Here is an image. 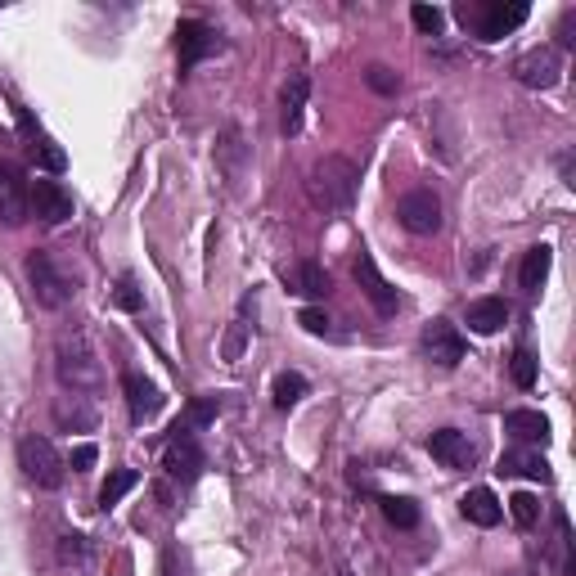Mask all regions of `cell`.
Returning a JSON list of instances; mask_svg holds the SVG:
<instances>
[{
    "instance_id": "obj_16",
    "label": "cell",
    "mask_w": 576,
    "mask_h": 576,
    "mask_svg": "<svg viewBox=\"0 0 576 576\" xmlns=\"http://www.w3.org/2000/svg\"><path fill=\"white\" fill-rule=\"evenodd\" d=\"M54 423H59L63 432H90L99 423V410L90 405V396L81 392H68L54 401Z\"/></svg>"
},
{
    "instance_id": "obj_2",
    "label": "cell",
    "mask_w": 576,
    "mask_h": 576,
    "mask_svg": "<svg viewBox=\"0 0 576 576\" xmlns=\"http://www.w3.org/2000/svg\"><path fill=\"white\" fill-rule=\"evenodd\" d=\"M54 369H59L63 387L68 392H99L104 387V365H99L95 347H90L86 338H59V351H54Z\"/></svg>"
},
{
    "instance_id": "obj_37",
    "label": "cell",
    "mask_w": 576,
    "mask_h": 576,
    "mask_svg": "<svg viewBox=\"0 0 576 576\" xmlns=\"http://www.w3.org/2000/svg\"><path fill=\"white\" fill-rule=\"evenodd\" d=\"M95 459H99V450L90 446V441H81V446H72L68 468H72V473H86V468H95Z\"/></svg>"
},
{
    "instance_id": "obj_25",
    "label": "cell",
    "mask_w": 576,
    "mask_h": 576,
    "mask_svg": "<svg viewBox=\"0 0 576 576\" xmlns=\"http://www.w3.org/2000/svg\"><path fill=\"white\" fill-rule=\"evenodd\" d=\"M135 482H140V473H135V468H113V473H108V482L99 486V504H104V509H113L126 491H135Z\"/></svg>"
},
{
    "instance_id": "obj_20",
    "label": "cell",
    "mask_w": 576,
    "mask_h": 576,
    "mask_svg": "<svg viewBox=\"0 0 576 576\" xmlns=\"http://www.w3.org/2000/svg\"><path fill=\"white\" fill-rule=\"evenodd\" d=\"M284 284H288V293L329 297V275H324V266H315V261H297V266H288L284 270Z\"/></svg>"
},
{
    "instance_id": "obj_11",
    "label": "cell",
    "mask_w": 576,
    "mask_h": 576,
    "mask_svg": "<svg viewBox=\"0 0 576 576\" xmlns=\"http://www.w3.org/2000/svg\"><path fill=\"white\" fill-rule=\"evenodd\" d=\"M221 45V36L212 32V27L203 23V18H180L176 27V54H180V68H194L198 59H207V54Z\"/></svg>"
},
{
    "instance_id": "obj_5",
    "label": "cell",
    "mask_w": 576,
    "mask_h": 576,
    "mask_svg": "<svg viewBox=\"0 0 576 576\" xmlns=\"http://www.w3.org/2000/svg\"><path fill=\"white\" fill-rule=\"evenodd\" d=\"M18 468H23L27 477H32L36 486H45V491H54V486L63 482V455L59 450H54V441L50 437H23L18 441Z\"/></svg>"
},
{
    "instance_id": "obj_21",
    "label": "cell",
    "mask_w": 576,
    "mask_h": 576,
    "mask_svg": "<svg viewBox=\"0 0 576 576\" xmlns=\"http://www.w3.org/2000/svg\"><path fill=\"white\" fill-rule=\"evenodd\" d=\"M549 266H554V248L549 243H536V248H527V257H522V270H518V284L522 293H540L549 279Z\"/></svg>"
},
{
    "instance_id": "obj_4",
    "label": "cell",
    "mask_w": 576,
    "mask_h": 576,
    "mask_svg": "<svg viewBox=\"0 0 576 576\" xmlns=\"http://www.w3.org/2000/svg\"><path fill=\"white\" fill-rule=\"evenodd\" d=\"M27 284H32L36 302L50 306V311H59V306L77 293V279H72L50 252H32V257H27Z\"/></svg>"
},
{
    "instance_id": "obj_12",
    "label": "cell",
    "mask_w": 576,
    "mask_h": 576,
    "mask_svg": "<svg viewBox=\"0 0 576 576\" xmlns=\"http://www.w3.org/2000/svg\"><path fill=\"white\" fill-rule=\"evenodd\" d=\"M351 275H356L360 293H365L369 302H374V311H378V315H392V311H396V288L387 284L383 275H378V266H374V257H369V252H360V257H356Z\"/></svg>"
},
{
    "instance_id": "obj_36",
    "label": "cell",
    "mask_w": 576,
    "mask_h": 576,
    "mask_svg": "<svg viewBox=\"0 0 576 576\" xmlns=\"http://www.w3.org/2000/svg\"><path fill=\"white\" fill-rule=\"evenodd\" d=\"M410 18H414V27H419V32H441V23H446V14H441L437 5H414Z\"/></svg>"
},
{
    "instance_id": "obj_29",
    "label": "cell",
    "mask_w": 576,
    "mask_h": 576,
    "mask_svg": "<svg viewBox=\"0 0 576 576\" xmlns=\"http://www.w3.org/2000/svg\"><path fill=\"white\" fill-rule=\"evenodd\" d=\"M509 513H513V522L527 531V527H536V522H540V500H536L531 491H518V495L509 500Z\"/></svg>"
},
{
    "instance_id": "obj_15",
    "label": "cell",
    "mask_w": 576,
    "mask_h": 576,
    "mask_svg": "<svg viewBox=\"0 0 576 576\" xmlns=\"http://www.w3.org/2000/svg\"><path fill=\"white\" fill-rule=\"evenodd\" d=\"M428 450H432V459H441L446 468H473V441L464 437L459 428H437L428 437Z\"/></svg>"
},
{
    "instance_id": "obj_23",
    "label": "cell",
    "mask_w": 576,
    "mask_h": 576,
    "mask_svg": "<svg viewBox=\"0 0 576 576\" xmlns=\"http://www.w3.org/2000/svg\"><path fill=\"white\" fill-rule=\"evenodd\" d=\"M459 513H464L468 522H477V527H495L504 509H500V500H495V491L477 486V491H468L464 500H459Z\"/></svg>"
},
{
    "instance_id": "obj_41",
    "label": "cell",
    "mask_w": 576,
    "mask_h": 576,
    "mask_svg": "<svg viewBox=\"0 0 576 576\" xmlns=\"http://www.w3.org/2000/svg\"><path fill=\"white\" fill-rule=\"evenodd\" d=\"M558 45H567V50L576 45V14H572V9H567L563 23H558Z\"/></svg>"
},
{
    "instance_id": "obj_39",
    "label": "cell",
    "mask_w": 576,
    "mask_h": 576,
    "mask_svg": "<svg viewBox=\"0 0 576 576\" xmlns=\"http://www.w3.org/2000/svg\"><path fill=\"white\" fill-rule=\"evenodd\" d=\"M162 576H194V567H189V558L180 554V549H167V558H162Z\"/></svg>"
},
{
    "instance_id": "obj_10",
    "label": "cell",
    "mask_w": 576,
    "mask_h": 576,
    "mask_svg": "<svg viewBox=\"0 0 576 576\" xmlns=\"http://www.w3.org/2000/svg\"><path fill=\"white\" fill-rule=\"evenodd\" d=\"M423 356L441 369H455L459 360H464V333L450 320H432L428 329H423Z\"/></svg>"
},
{
    "instance_id": "obj_24",
    "label": "cell",
    "mask_w": 576,
    "mask_h": 576,
    "mask_svg": "<svg viewBox=\"0 0 576 576\" xmlns=\"http://www.w3.org/2000/svg\"><path fill=\"white\" fill-rule=\"evenodd\" d=\"M383 518L401 531H414L419 527V504L405 500V495H383Z\"/></svg>"
},
{
    "instance_id": "obj_28",
    "label": "cell",
    "mask_w": 576,
    "mask_h": 576,
    "mask_svg": "<svg viewBox=\"0 0 576 576\" xmlns=\"http://www.w3.org/2000/svg\"><path fill=\"white\" fill-rule=\"evenodd\" d=\"M216 414H221V396H198L185 405V428H207Z\"/></svg>"
},
{
    "instance_id": "obj_8",
    "label": "cell",
    "mask_w": 576,
    "mask_h": 576,
    "mask_svg": "<svg viewBox=\"0 0 576 576\" xmlns=\"http://www.w3.org/2000/svg\"><path fill=\"white\" fill-rule=\"evenodd\" d=\"M513 77H518L522 86H531V90H549V86H558V77H563V59H558L554 45H540V50L518 54Z\"/></svg>"
},
{
    "instance_id": "obj_7",
    "label": "cell",
    "mask_w": 576,
    "mask_h": 576,
    "mask_svg": "<svg viewBox=\"0 0 576 576\" xmlns=\"http://www.w3.org/2000/svg\"><path fill=\"white\" fill-rule=\"evenodd\" d=\"M396 216H401V225L410 234H437L441 230V198L419 185V189H410V194H401Z\"/></svg>"
},
{
    "instance_id": "obj_31",
    "label": "cell",
    "mask_w": 576,
    "mask_h": 576,
    "mask_svg": "<svg viewBox=\"0 0 576 576\" xmlns=\"http://www.w3.org/2000/svg\"><path fill=\"white\" fill-rule=\"evenodd\" d=\"M216 153H221V162H225V176H239V162H243V140H239V131H225V140L216 144Z\"/></svg>"
},
{
    "instance_id": "obj_9",
    "label": "cell",
    "mask_w": 576,
    "mask_h": 576,
    "mask_svg": "<svg viewBox=\"0 0 576 576\" xmlns=\"http://www.w3.org/2000/svg\"><path fill=\"white\" fill-rule=\"evenodd\" d=\"M27 207H32L36 221L63 225L72 216V194L59 185V180H41V176H36L32 185H27Z\"/></svg>"
},
{
    "instance_id": "obj_35",
    "label": "cell",
    "mask_w": 576,
    "mask_h": 576,
    "mask_svg": "<svg viewBox=\"0 0 576 576\" xmlns=\"http://www.w3.org/2000/svg\"><path fill=\"white\" fill-rule=\"evenodd\" d=\"M113 302L122 306V311H140V306H144V297H140V288H135V279H131V275H122V279H117V288H113Z\"/></svg>"
},
{
    "instance_id": "obj_13",
    "label": "cell",
    "mask_w": 576,
    "mask_h": 576,
    "mask_svg": "<svg viewBox=\"0 0 576 576\" xmlns=\"http://www.w3.org/2000/svg\"><path fill=\"white\" fill-rule=\"evenodd\" d=\"M27 216H32V207H27V180L9 162H0V221L23 225Z\"/></svg>"
},
{
    "instance_id": "obj_38",
    "label": "cell",
    "mask_w": 576,
    "mask_h": 576,
    "mask_svg": "<svg viewBox=\"0 0 576 576\" xmlns=\"http://www.w3.org/2000/svg\"><path fill=\"white\" fill-rule=\"evenodd\" d=\"M243 338H248V324H243V320H234V324H230V333H225V360H239Z\"/></svg>"
},
{
    "instance_id": "obj_3",
    "label": "cell",
    "mask_w": 576,
    "mask_h": 576,
    "mask_svg": "<svg viewBox=\"0 0 576 576\" xmlns=\"http://www.w3.org/2000/svg\"><path fill=\"white\" fill-rule=\"evenodd\" d=\"M459 18H464V27H473V36L477 41H500V36H509L513 27H522L527 23V5H504V0H491V5H459L455 9Z\"/></svg>"
},
{
    "instance_id": "obj_26",
    "label": "cell",
    "mask_w": 576,
    "mask_h": 576,
    "mask_svg": "<svg viewBox=\"0 0 576 576\" xmlns=\"http://www.w3.org/2000/svg\"><path fill=\"white\" fill-rule=\"evenodd\" d=\"M270 396H275V410H293V405L306 396V378L302 374H279L275 387H270Z\"/></svg>"
},
{
    "instance_id": "obj_30",
    "label": "cell",
    "mask_w": 576,
    "mask_h": 576,
    "mask_svg": "<svg viewBox=\"0 0 576 576\" xmlns=\"http://www.w3.org/2000/svg\"><path fill=\"white\" fill-rule=\"evenodd\" d=\"M509 374H513V383H518V387H536V356H531L527 347H518V351H513V360H509Z\"/></svg>"
},
{
    "instance_id": "obj_14",
    "label": "cell",
    "mask_w": 576,
    "mask_h": 576,
    "mask_svg": "<svg viewBox=\"0 0 576 576\" xmlns=\"http://www.w3.org/2000/svg\"><path fill=\"white\" fill-rule=\"evenodd\" d=\"M306 95H311V77H306V72H293V77L284 81V90H279V126H284V135L302 131Z\"/></svg>"
},
{
    "instance_id": "obj_22",
    "label": "cell",
    "mask_w": 576,
    "mask_h": 576,
    "mask_svg": "<svg viewBox=\"0 0 576 576\" xmlns=\"http://www.w3.org/2000/svg\"><path fill=\"white\" fill-rule=\"evenodd\" d=\"M500 473H513V477H531V482H545L549 477V464L540 450H504L500 455Z\"/></svg>"
},
{
    "instance_id": "obj_19",
    "label": "cell",
    "mask_w": 576,
    "mask_h": 576,
    "mask_svg": "<svg viewBox=\"0 0 576 576\" xmlns=\"http://www.w3.org/2000/svg\"><path fill=\"white\" fill-rule=\"evenodd\" d=\"M504 432L518 441H527V446H545L549 441V419L540 410H509L504 414Z\"/></svg>"
},
{
    "instance_id": "obj_6",
    "label": "cell",
    "mask_w": 576,
    "mask_h": 576,
    "mask_svg": "<svg viewBox=\"0 0 576 576\" xmlns=\"http://www.w3.org/2000/svg\"><path fill=\"white\" fill-rule=\"evenodd\" d=\"M162 468H167V477L180 482V486L198 482V473H203V446L194 441L189 428H176V437L167 441V450H162Z\"/></svg>"
},
{
    "instance_id": "obj_32",
    "label": "cell",
    "mask_w": 576,
    "mask_h": 576,
    "mask_svg": "<svg viewBox=\"0 0 576 576\" xmlns=\"http://www.w3.org/2000/svg\"><path fill=\"white\" fill-rule=\"evenodd\" d=\"M59 558H63L68 567H86V563H90L86 536H63V540H59Z\"/></svg>"
},
{
    "instance_id": "obj_1",
    "label": "cell",
    "mask_w": 576,
    "mask_h": 576,
    "mask_svg": "<svg viewBox=\"0 0 576 576\" xmlns=\"http://www.w3.org/2000/svg\"><path fill=\"white\" fill-rule=\"evenodd\" d=\"M356 185H360V171H356V162L342 158V153H324L311 167V176H306V194H311V203L324 207V212H347L351 198H356Z\"/></svg>"
},
{
    "instance_id": "obj_18",
    "label": "cell",
    "mask_w": 576,
    "mask_h": 576,
    "mask_svg": "<svg viewBox=\"0 0 576 576\" xmlns=\"http://www.w3.org/2000/svg\"><path fill=\"white\" fill-rule=\"evenodd\" d=\"M504 324H509V306H504V297H477V302L468 306V329L482 333V338L500 333Z\"/></svg>"
},
{
    "instance_id": "obj_17",
    "label": "cell",
    "mask_w": 576,
    "mask_h": 576,
    "mask_svg": "<svg viewBox=\"0 0 576 576\" xmlns=\"http://www.w3.org/2000/svg\"><path fill=\"white\" fill-rule=\"evenodd\" d=\"M122 387H126V405H131V419H135V423H149L153 414L162 410V392H158V383H149L144 374H126V378H122Z\"/></svg>"
},
{
    "instance_id": "obj_40",
    "label": "cell",
    "mask_w": 576,
    "mask_h": 576,
    "mask_svg": "<svg viewBox=\"0 0 576 576\" xmlns=\"http://www.w3.org/2000/svg\"><path fill=\"white\" fill-rule=\"evenodd\" d=\"M36 158H41L45 171H63V153L54 144H36Z\"/></svg>"
},
{
    "instance_id": "obj_34",
    "label": "cell",
    "mask_w": 576,
    "mask_h": 576,
    "mask_svg": "<svg viewBox=\"0 0 576 576\" xmlns=\"http://www.w3.org/2000/svg\"><path fill=\"white\" fill-rule=\"evenodd\" d=\"M297 324H302V329L311 333V338H329V333H333V320L320 311V306H306V311L297 315Z\"/></svg>"
},
{
    "instance_id": "obj_27",
    "label": "cell",
    "mask_w": 576,
    "mask_h": 576,
    "mask_svg": "<svg viewBox=\"0 0 576 576\" xmlns=\"http://www.w3.org/2000/svg\"><path fill=\"white\" fill-rule=\"evenodd\" d=\"M554 558L563 567V576H576V558H572V531H567V518L554 513Z\"/></svg>"
},
{
    "instance_id": "obj_33",
    "label": "cell",
    "mask_w": 576,
    "mask_h": 576,
    "mask_svg": "<svg viewBox=\"0 0 576 576\" xmlns=\"http://www.w3.org/2000/svg\"><path fill=\"white\" fill-rule=\"evenodd\" d=\"M365 81H369V90H378V95H396V90H401V77H396L387 63H374V68L365 72Z\"/></svg>"
}]
</instances>
